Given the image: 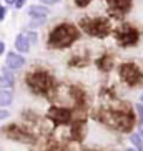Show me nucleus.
<instances>
[{
    "instance_id": "nucleus-1",
    "label": "nucleus",
    "mask_w": 143,
    "mask_h": 151,
    "mask_svg": "<svg viewBox=\"0 0 143 151\" xmlns=\"http://www.w3.org/2000/svg\"><path fill=\"white\" fill-rule=\"evenodd\" d=\"M77 37H78V33H77L75 27L63 23V25H58L57 28L52 30L48 40H50V45H52V47L63 48V47H68V45L77 38Z\"/></svg>"
},
{
    "instance_id": "nucleus-2",
    "label": "nucleus",
    "mask_w": 143,
    "mask_h": 151,
    "mask_svg": "<svg viewBox=\"0 0 143 151\" xmlns=\"http://www.w3.org/2000/svg\"><path fill=\"white\" fill-rule=\"evenodd\" d=\"M82 27L88 35L100 37V38L108 35V32H110V25L103 18H85V20H82Z\"/></svg>"
},
{
    "instance_id": "nucleus-3",
    "label": "nucleus",
    "mask_w": 143,
    "mask_h": 151,
    "mask_svg": "<svg viewBox=\"0 0 143 151\" xmlns=\"http://www.w3.org/2000/svg\"><path fill=\"white\" fill-rule=\"evenodd\" d=\"M27 83L35 93L42 95L45 91H48L52 81H50V76L45 75L43 71H35V73H32V75L27 76Z\"/></svg>"
},
{
    "instance_id": "nucleus-4",
    "label": "nucleus",
    "mask_w": 143,
    "mask_h": 151,
    "mask_svg": "<svg viewBox=\"0 0 143 151\" xmlns=\"http://www.w3.org/2000/svg\"><path fill=\"white\" fill-rule=\"evenodd\" d=\"M120 75L128 85H136L142 80V73H140L138 67H135L133 63H125V65H121Z\"/></svg>"
},
{
    "instance_id": "nucleus-5",
    "label": "nucleus",
    "mask_w": 143,
    "mask_h": 151,
    "mask_svg": "<svg viewBox=\"0 0 143 151\" xmlns=\"http://www.w3.org/2000/svg\"><path fill=\"white\" fill-rule=\"evenodd\" d=\"M116 40L125 45H133L135 42L138 40V32L135 30L131 25H121L116 30Z\"/></svg>"
},
{
    "instance_id": "nucleus-6",
    "label": "nucleus",
    "mask_w": 143,
    "mask_h": 151,
    "mask_svg": "<svg viewBox=\"0 0 143 151\" xmlns=\"http://www.w3.org/2000/svg\"><path fill=\"white\" fill-rule=\"evenodd\" d=\"M112 124L121 131H130L133 126V116L125 113H112Z\"/></svg>"
},
{
    "instance_id": "nucleus-7",
    "label": "nucleus",
    "mask_w": 143,
    "mask_h": 151,
    "mask_svg": "<svg viewBox=\"0 0 143 151\" xmlns=\"http://www.w3.org/2000/svg\"><path fill=\"white\" fill-rule=\"evenodd\" d=\"M48 118L53 120L55 123L58 124H63V123H68L72 118V111L67 110V108H60V106H52L48 110Z\"/></svg>"
},
{
    "instance_id": "nucleus-8",
    "label": "nucleus",
    "mask_w": 143,
    "mask_h": 151,
    "mask_svg": "<svg viewBox=\"0 0 143 151\" xmlns=\"http://www.w3.org/2000/svg\"><path fill=\"white\" fill-rule=\"evenodd\" d=\"M4 133H7V136L14 138V139H20V141H23V143H30L32 141L28 134H25L22 129H18L17 126H14V124H12V126H9L7 129H4Z\"/></svg>"
},
{
    "instance_id": "nucleus-9",
    "label": "nucleus",
    "mask_w": 143,
    "mask_h": 151,
    "mask_svg": "<svg viewBox=\"0 0 143 151\" xmlns=\"http://www.w3.org/2000/svg\"><path fill=\"white\" fill-rule=\"evenodd\" d=\"M108 2H110L112 12H115L116 15L125 14L126 10L130 9V0H108Z\"/></svg>"
},
{
    "instance_id": "nucleus-10",
    "label": "nucleus",
    "mask_w": 143,
    "mask_h": 151,
    "mask_svg": "<svg viewBox=\"0 0 143 151\" xmlns=\"http://www.w3.org/2000/svg\"><path fill=\"white\" fill-rule=\"evenodd\" d=\"M23 63H25V60H23L22 55H18V53H9L7 55V67H9L10 70H18V68H22Z\"/></svg>"
},
{
    "instance_id": "nucleus-11",
    "label": "nucleus",
    "mask_w": 143,
    "mask_h": 151,
    "mask_svg": "<svg viewBox=\"0 0 143 151\" xmlns=\"http://www.w3.org/2000/svg\"><path fill=\"white\" fill-rule=\"evenodd\" d=\"M28 14H30L32 18H40V20H43L48 15V10L43 5H32L30 9H28Z\"/></svg>"
},
{
    "instance_id": "nucleus-12",
    "label": "nucleus",
    "mask_w": 143,
    "mask_h": 151,
    "mask_svg": "<svg viewBox=\"0 0 143 151\" xmlns=\"http://www.w3.org/2000/svg\"><path fill=\"white\" fill-rule=\"evenodd\" d=\"M28 42L30 40H28L25 35H18L17 38H15V48H17L20 53H27L28 48H30V47H28Z\"/></svg>"
},
{
    "instance_id": "nucleus-13",
    "label": "nucleus",
    "mask_w": 143,
    "mask_h": 151,
    "mask_svg": "<svg viewBox=\"0 0 143 151\" xmlns=\"http://www.w3.org/2000/svg\"><path fill=\"white\" fill-rule=\"evenodd\" d=\"M14 100V93L10 90H0V106H7Z\"/></svg>"
},
{
    "instance_id": "nucleus-14",
    "label": "nucleus",
    "mask_w": 143,
    "mask_h": 151,
    "mask_svg": "<svg viewBox=\"0 0 143 151\" xmlns=\"http://www.w3.org/2000/svg\"><path fill=\"white\" fill-rule=\"evenodd\" d=\"M12 86H14V76L0 75V90H10Z\"/></svg>"
},
{
    "instance_id": "nucleus-15",
    "label": "nucleus",
    "mask_w": 143,
    "mask_h": 151,
    "mask_svg": "<svg viewBox=\"0 0 143 151\" xmlns=\"http://www.w3.org/2000/svg\"><path fill=\"white\" fill-rule=\"evenodd\" d=\"M130 141L133 143V146L138 151H143V139H142L140 134H131V136H130Z\"/></svg>"
},
{
    "instance_id": "nucleus-16",
    "label": "nucleus",
    "mask_w": 143,
    "mask_h": 151,
    "mask_svg": "<svg viewBox=\"0 0 143 151\" xmlns=\"http://www.w3.org/2000/svg\"><path fill=\"white\" fill-rule=\"evenodd\" d=\"M136 113H138V124H143V105L142 103L136 105Z\"/></svg>"
},
{
    "instance_id": "nucleus-17",
    "label": "nucleus",
    "mask_w": 143,
    "mask_h": 151,
    "mask_svg": "<svg viewBox=\"0 0 143 151\" xmlns=\"http://www.w3.org/2000/svg\"><path fill=\"white\" fill-rule=\"evenodd\" d=\"M92 0H75V4L78 5V7H85V5H88Z\"/></svg>"
},
{
    "instance_id": "nucleus-18",
    "label": "nucleus",
    "mask_w": 143,
    "mask_h": 151,
    "mask_svg": "<svg viewBox=\"0 0 143 151\" xmlns=\"http://www.w3.org/2000/svg\"><path fill=\"white\" fill-rule=\"evenodd\" d=\"M25 2H27V0H17V2H15V7H17V9H22L23 5H25Z\"/></svg>"
},
{
    "instance_id": "nucleus-19",
    "label": "nucleus",
    "mask_w": 143,
    "mask_h": 151,
    "mask_svg": "<svg viewBox=\"0 0 143 151\" xmlns=\"http://www.w3.org/2000/svg\"><path fill=\"white\" fill-rule=\"evenodd\" d=\"M7 116H9V111L7 110H0V120H5Z\"/></svg>"
},
{
    "instance_id": "nucleus-20",
    "label": "nucleus",
    "mask_w": 143,
    "mask_h": 151,
    "mask_svg": "<svg viewBox=\"0 0 143 151\" xmlns=\"http://www.w3.org/2000/svg\"><path fill=\"white\" fill-rule=\"evenodd\" d=\"M5 15H7V9H4V7H0V20H4Z\"/></svg>"
},
{
    "instance_id": "nucleus-21",
    "label": "nucleus",
    "mask_w": 143,
    "mask_h": 151,
    "mask_svg": "<svg viewBox=\"0 0 143 151\" xmlns=\"http://www.w3.org/2000/svg\"><path fill=\"white\" fill-rule=\"evenodd\" d=\"M42 4H48V5H52V4H57L58 0H40Z\"/></svg>"
},
{
    "instance_id": "nucleus-22",
    "label": "nucleus",
    "mask_w": 143,
    "mask_h": 151,
    "mask_svg": "<svg viewBox=\"0 0 143 151\" xmlns=\"http://www.w3.org/2000/svg\"><path fill=\"white\" fill-rule=\"evenodd\" d=\"M4 50H5V45H4V43H2V42H0V55L4 53Z\"/></svg>"
},
{
    "instance_id": "nucleus-23",
    "label": "nucleus",
    "mask_w": 143,
    "mask_h": 151,
    "mask_svg": "<svg viewBox=\"0 0 143 151\" xmlns=\"http://www.w3.org/2000/svg\"><path fill=\"white\" fill-rule=\"evenodd\" d=\"M5 2H7V4H15L17 0H5Z\"/></svg>"
},
{
    "instance_id": "nucleus-24",
    "label": "nucleus",
    "mask_w": 143,
    "mask_h": 151,
    "mask_svg": "<svg viewBox=\"0 0 143 151\" xmlns=\"http://www.w3.org/2000/svg\"><path fill=\"white\" fill-rule=\"evenodd\" d=\"M126 151H135V150H126Z\"/></svg>"
},
{
    "instance_id": "nucleus-25",
    "label": "nucleus",
    "mask_w": 143,
    "mask_h": 151,
    "mask_svg": "<svg viewBox=\"0 0 143 151\" xmlns=\"http://www.w3.org/2000/svg\"><path fill=\"white\" fill-rule=\"evenodd\" d=\"M142 136H143V131H142Z\"/></svg>"
}]
</instances>
